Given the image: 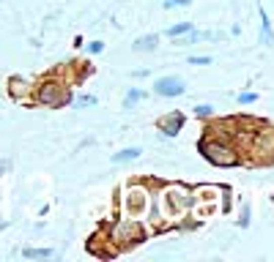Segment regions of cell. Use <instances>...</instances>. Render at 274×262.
Returning a JSON list of instances; mask_svg holds the SVG:
<instances>
[{"instance_id":"cell-15","label":"cell","mask_w":274,"mask_h":262,"mask_svg":"<svg viewBox=\"0 0 274 262\" xmlns=\"http://www.w3.org/2000/svg\"><path fill=\"white\" fill-rule=\"evenodd\" d=\"M195 115H198V118H211V115H214V107L198 104V107H195Z\"/></svg>"},{"instance_id":"cell-3","label":"cell","mask_w":274,"mask_h":262,"mask_svg":"<svg viewBox=\"0 0 274 262\" xmlns=\"http://www.w3.org/2000/svg\"><path fill=\"white\" fill-rule=\"evenodd\" d=\"M36 98H33V104H38V107H50V110H58V107H66L69 104V98H71V93H69V85L61 82L58 77H47L42 79L36 87Z\"/></svg>"},{"instance_id":"cell-10","label":"cell","mask_w":274,"mask_h":262,"mask_svg":"<svg viewBox=\"0 0 274 262\" xmlns=\"http://www.w3.org/2000/svg\"><path fill=\"white\" fill-rule=\"evenodd\" d=\"M52 254H55L52 248H25L22 257H25V259H50Z\"/></svg>"},{"instance_id":"cell-6","label":"cell","mask_w":274,"mask_h":262,"mask_svg":"<svg viewBox=\"0 0 274 262\" xmlns=\"http://www.w3.org/2000/svg\"><path fill=\"white\" fill-rule=\"evenodd\" d=\"M153 93L162 98H176L186 93V85L178 77H159V79H153Z\"/></svg>"},{"instance_id":"cell-8","label":"cell","mask_w":274,"mask_h":262,"mask_svg":"<svg viewBox=\"0 0 274 262\" xmlns=\"http://www.w3.org/2000/svg\"><path fill=\"white\" fill-rule=\"evenodd\" d=\"M156 44H159V36H156V33H151V36L137 38V41L132 44V49H135V52H151V49H156Z\"/></svg>"},{"instance_id":"cell-1","label":"cell","mask_w":274,"mask_h":262,"mask_svg":"<svg viewBox=\"0 0 274 262\" xmlns=\"http://www.w3.org/2000/svg\"><path fill=\"white\" fill-rule=\"evenodd\" d=\"M189 205H192V189H186L181 183H173L159 191L156 213L159 219H176V216H184Z\"/></svg>"},{"instance_id":"cell-16","label":"cell","mask_w":274,"mask_h":262,"mask_svg":"<svg viewBox=\"0 0 274 262\" xmlns=\"http://www.w3.org/2000/svg\"><path fill=\"white\" fill-rule=\"evenodd\" d=\"M93 104H96V96H88V93L77 98V107H93Z\"/></svg>"},{"instance_id":"cell-13","label":"cell","mask_w":274,"mask_h":262,"mask_svg":"<svg viewBox=\"0 0 274 262\" xmlns=\"http://www.w3.org/2000/svg\"><path fill=\"white\" fill-rule=\"evenodd\" d=\"M140 98H143V90H137V87H132L129 93H126L124 96V110H132V107H135Z\"/></svg>"},{"instance_id":"cell-4","label":"cell","mask_w":274,"mask_h":262,"mask_svg":"<svg viewBox=\"0 0 274 262\" xmlns=\"http://www.w3.org/2000/svg\"><path fill=\"white\" fill-rule=\"evenodd\" d=\"M151 207V191L140 183L126 186V211L132 213V219H140Z\"/></svg>"},{"instance_id":"cell-14","label":"cell","mask_w":274,"mask_h":262,"mask_svg":"<svg viewBox=\"0 0 274 262\" xmlns=\"http://www.w3.org/2000/svg\"><path fill=\"white\" fill-rule=\"evenodd\" d=\"M255 101H258V93H252V90L239 93V104H255Z\"/></svg>"},{"instance_id":"cell-12","label":"cell","mask_w":274,"mask_h":262,"mask_svg":"<svg viewBox=\"0 0 274 262\" xmlns=\"http://www.w3.org/2000/svg\"><path fill=\"white\" fill-rule=\"evenodd\" d=\"M192 28H195L192 22H178V25H170V28L165 30V33H168L170 38H178V36H184V33H189Z\"/></svg>"},{"instance_id":"cell-18","label":"cell","mask_w":274,"mask_h":262,"mask_svg":"<svg viewBox=\"0 0 274 262\" xmlns=\"http://www.w3.org/2000/svg\"><path fill=\"white\" fill-rule=\"evenodd\" d=\"M192 0H165V9H173V6H189Z\"/></svg>"},{"instance_id":"cell-19","label":"cell","mask_w":274,"mask_h":262,"mask_svg":"<svg viewBox=\"0 0 274 262\" xmlns=\"http://www.w3.org/2000/svg\"><path fill=\"white\" fill-rule=\"evenodd\" d=\"M9 167H11V161H9V159H0V178H3L6 172H9Z\"/></svg>"},{"instance_id":"cell-9","label":"cell","mask_w":274,"mask_h":262,"mask_svg":"<svg viewBox=\"0 0 274 262\" xmlns=\"http://www.w3.org/2000/svg\"><path fill=\"white\" fill-rule=\"evenodd\" d=\"M140 153H143L140 147H124V150H118L115 156H112V161H115V164H124V161H135Z\"/></svg>"},{"instance_id":"cell-11","label":"cell","mask_w":274,"mask_h":262,"mask_svg":"<svg viewBox=\"0 0 274 262\" xmlns=\"http://www.w3.org/2000/svg\"><path fill=\"white\" fill-rule=\"evenodd\" d=\"M260 38H263V44H271L274 41V33H271V22L266 19V14L260 11Z\"/></svg>"},{"instance_id":"cell-20","label":"cell","mask_w":274,"mask_h":262,"mask_svg":"<svg viewBox=\"0 0 274 262\" xmlns=\"http://www.w3.org/2000/svg\"><path fill=\"white\" fill-rule=\"evenodd\" d=\"M104 49V41H93L91 44V52H93V55H96V52H102Z\"/></svg>"},{"instance_id":"cell-17","label":"cell","mask_w":274,"mask_h":262,"mask_svg":"<svg viewBox=\"0 0 274 262\" xmlns=\"http://www.w3.org/2000/svg\"><path fill=\"white\" fill-rule=\"evenodd\" d=\"M189 63H192V66H209V63H211V58H209V55H200V58H189Z\"/></svg>"},{"instance_id":"cell-2","label":"cell","mask_w":274,"mask_h":262,"mask_svg":"<svg viewBox=\"0 0 274 262\" xmlns=\"http://www.w3.org/2000/svg\"><path fill=\"white\" fill-rule=\"evenodd\" d=\"M198 147H200V153L217 167H236L239 161H242L239 150L228 142V139L219 137V134H211V131H206V137L198 142Z\"/></svg>"},{"instance_id":"cell-7","label":"cell","mask_w":274,"mask_h":262,"mask_svg":"<svg viewBox=\"0 0 274 262\" xmlns=\"http://www.w3.org/2000/svg\"><path fill=\"white\" fill-rule=\"evenodd\" d=\"M181 126H184V115L178 110H173L168 112V115H162L156 120V129L165 134V137H176L178 131H181Z\"/></svg>"},{"instance_id":"cell-5","label":"cell","mask_w":274,"mask_h":262,"mask_svg":"<svg viewBox=\"0 0 274 262\" xmlns=\"http://www.w3.org/2000/svg\"><path fill=\"white\" fill-rule=\"evenodd\" d=\"M110 238L115 240V243H121V246H135L143 240V232H140V224H137V219H121V221H115L112 224V230H110Z\"/></svg>"},{"instance_id":"cell-21","label":"cell","mask_w":274,"mask_h":262,"mask_svg":"<svg viewBox=\"0 0 274 262\" xmlns=\"http://www.w3.org/2000/svg\"><path fill=\"white\" fill-rule=\"evenodd\" d=\"M0 230H6V221H0Z\"/></svg>"}]
</instances>
